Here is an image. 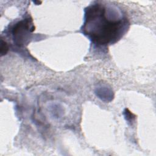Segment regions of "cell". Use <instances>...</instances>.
Listing matches in <instances>:
<instances>
[{"mask_svg":"<svg viewBox=\"0 0 156 156\" xmlns=\"http://www.w3.org/2000/svg\"><path fill=\"white\" fill-rule=\"evenodd\" d=\"M129 23L115 5L96 2L85 10L82 33L97 46L117 42L126 32Z\"/></svg>","mask_w":156,"mask_h":156,"instance_id":"cell-1","label":"cell"},{"mask_svg":"<svg viewBox=\"0 0 156 156\" xmlns=\"http://www.w3.org/2000/svg\"><path fill=\"white\" fill-rule=\"evenodd\" d=\"M34 30L32 20L26 18L20 21L15 24L12 29V35L14 43L19 46H22L26 43L29 38L30 33Z\"/></svg>","mask_w":156,"mask_h":156,"instance_id":"cell-2","label":"cell"}]
</instances>
